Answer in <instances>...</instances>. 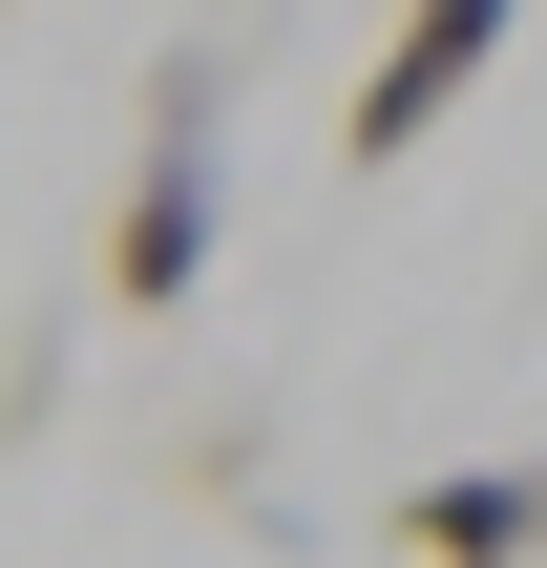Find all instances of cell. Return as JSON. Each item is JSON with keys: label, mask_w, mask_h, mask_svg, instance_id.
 Masks as SVG:
<instances>
[{"label": "cell", "mask_w": 547, "mask_h": 568, "mask_svg": "<svg viewBox=\"0 0 547 568\" xmlns=\"http://www.w3.org/2000/svg\"><path fill=\"white\" fill-rule=\"evenodd\" d=\"M485 63H506V0H422V21L358 63V105H337V169H401V148H422V126L485 84Z\"/></svg>", "instance_id": "7a4b0ae2"}, {"label": "cell", "mask_w": 547, "mask_h": 568, "mask_svg": "<svg viewBox=\"0 0 547 568\" xmlns=\"http://www.w3.org/2000/svg\"><path fill=\"white\" fill-rule=\"evenodd\" d=\"M527 485H547V464H527Z\"/></svg>", "instance_id": "277c9868"}, {"label": "cell", "mask_w": 547, "mask_h": 568, "mask_svg": "<svg viewBox=\"0 0 547 568\" xmlns=\"http://www.w3.org/2000/svg\"><path fill=\"white\" fill-rule=\"evenodd\" d=\"M379 527H401L422 568H547V485L527 464H443V485H401Z\"/></svg>", "instance_id": "3957f363"}, {"label": "cell", "mask_w": 547, "mask_h": 568, "mask_svg": "<svg viewBox=\"0 0 547 568\" xmlns=\"http://www.w3.org/2000/svg\"><path fill=\"white\" fill-rule=\"evenodd\" d=\"M232 253V63L169 42L148 63V126H126V190H105V295L126 316H190Z\"/></svg>", "instance_id": "6da1fadb"}]
</instances>
